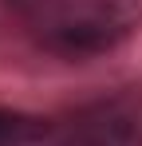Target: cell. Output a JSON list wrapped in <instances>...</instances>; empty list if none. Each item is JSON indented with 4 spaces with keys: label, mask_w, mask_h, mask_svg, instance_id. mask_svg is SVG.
<instances>
[{
    "label": "cell",
    "mask_w": 142,
    "mask_h": 146,
    "mask_svg": "<svg viewBox=\"0 0 142 146\" xmlns=\"http://www.w3.org/2000/svg\"><path fill=\"white\" fill-rule=\"evenodd\" d=\"M32 48L59 59H95L142 32V0H0Z\"/></svg>",
    "instance_id": "cell-1"
},
{
    "label": "cell",
    "mask_w": 142,
    "mask_h": 146,
    "mask_svg": "<svg viewBox=\"0 0 142 146\" xmlns=\"http://www.w3.org/2000/svg\"><path fill=\"white\" fill-rule=\"evenodd\" d=\"M40 146H142V87H118L47 119Z\"/></svg>",
    "instance_id": "cell-2"
},
{
    "label": "cell",
    "mask_w": 142,
    "mask_h": 146,
    "mask_svg": "<svg viewBox=\"0 0 142 146\" xmlns=\"http://www.w3.org/2000/svg\"><path fill=\"white\" fill-rule=\"evenodd\" d=\"M44 130H47L44 115H32V111L0 103V146H40Z\"/></svg>",
    "instance_id": "cell-3"
}]
</instances>
